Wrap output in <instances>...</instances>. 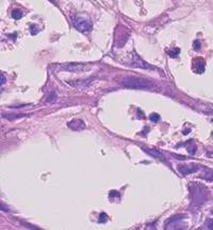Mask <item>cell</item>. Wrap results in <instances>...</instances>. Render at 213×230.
Masks as SVG:
<instances>
[{
	"instance_id": "6da1fadb",
	"label": "cell",
	"mask_w": 213,
	"mask_h": 230,
	"mask_svg": "<svg viewBox=\"0 0 213 230\" xmlns=\"http://www.w3.org/2000/svg\"><path fill=\"white\" fill-rule=\"evenodd\" d=\"M122 85L125 88L129 89H146L152 90L156 88V85L148 79L137 76H126L122 79Z\"/></svg>"
},
{
	"instance_id": "7a4b0ae2",
	"label": "cell",
	"mask_w": 213,
	"mask_h": 230,
	"mask_svg": "<svg viewBox=\"0 0 213 230\" xmlns=\"http://www.w3.org/2000/svg\"><path fill=\"white\" fill-rule=\"evenodd\" d=\"M191 194H192V199L194 204L199 206V204L204 203L207 200V191L206 187L199 185V184H195L194 187L191 186Z\"/></svg>"
},
{
	"instance_id": "3957f363",
	"label": "cell",
	"mask_w": 213,
	"mask_h": 230,
	"mask_svg": "<svg viewBox=\"0 0 213 230\" xmlns=\"http://www.w3.org/2000/svg\"><path fill=\"white\" fill-rule=\"evenodd\" d=\"M72 22H74V26L76 27V29H78L81 32H87L92 28V24L89 19H86L83 16H80V15L72 17Z\"/></svg>"
},
{
	"instance_id": "277c9868",
	"label": "cell",
	"mask_w": 213,
	"mask_h": 230,
	"mask_svg": "<svg viewBox=\"0 0 213 230\" xmlns=\"http://www.w3.org/2000/svg\"><path fill=\"white\" fill-rule=\"evenodd\" d=\"M67 126L69 127L72 131H82V130L85 129V123L83 120L81 119H72V121H69L67 123Z\"/></svg>"
},
{
	"instance_id": "5b68a950",
	"label": "cell",
	"mask_w": 213,
	"mask_h": 230,
	"mask_svg": "<svg viewBox=\"0 0 213 230\" xmlns=\"http://www.w3.org/2000/svg\"><path fill=\"white\" fill-rule=\"evenodd\" d=\"M193 70H194V72L197 74L204 73L205 70H206V62H205V60L202 58L194 59V62H193Z\"/></svg>"
},
{
	"instance_id": "8992f818",
	"label": "cell",
	"mask_w": 213,
	"mask_h": 230,
	"mask_svg": "<svg viewBox=\"0 0 213 230\" xmlns=\"http://www.w3.org/2000/svg\"><path fill=\"white\" fill-rule=\"evenodd\" d=\"M177 169L179 170V172H181L182 174H192V172H195L196 170L199 169V166L197 165H179L177 167Z\"/></svg>"
},
{
	"instance_id": "52a82bcc",
	"label": "cell",
	"mask_w": 213,
	"mask_h": 230,
	"mask_svg": "<svg viewBox=\"0 0 213 230\" xmlns=\"http://www.w3.org/2000/svg\"><path fill=\"white\" fill-rule=\"evenodd\" d=\"M142 148H143L144 151H146L150 156L156 157V159H160V161H165V157L162 155L159 151H157L156 149H151V148H148V147H142Z\"/></svg>"
},
{
	"instance_id": "ba28073f",
	"label": "cell",
	"mask_w": 213,
	"mask_h": 230,
	"mask_svg": "<svg viewBox=\"0 0 213 230\" xmlns=\"http://www.w3.org/2000/svg\"><path fill=\"white\" fill-rule=\"evenodd\" d=\"M12 17L14 19H21L22 17V11L21 9H14L12 11Z\"/></svg>"
},
{
	"instance_id": "9c48e42d",
	"label": "cell",
	"mask_w": 213,
	"mask_h": 230,
	"mask_svg": "<svg viewBox=\"0 0 213 230\" xmlns=\"http://www.w3.org/2000/svg\"><path fill=\"white\" fill-rule=\"evenodd\" d=\"M202 178H205L206 180H209V181H213V170L211 169H208V170L204 171V176Z\"/></svg>"
},
{
	"instance_id": "30bf717a",
	"label": "cell",
	"mask_w": 213,
	"mask_h": 230,
	"mask_svg": "<svg viewBox=\"0 0 213 230\" xmlns=\"http://www.w3.org/2000/svg\"><path fill=\"white\" fill-rule=\"evenodd\" d=\"M179 54H180V49L179 48H174V49H172V51H169V55L172 57V58H176Z\"/></svg>"
},
{
	"instance_id": "8fae6325",
	"label": "cell",
	"mask_w": 213,
	"mask_h": 230,
	"mask_svg": "<svg viewBox=\"0 0 213 230\" xmlns=\"http://www.w3.org/2000/svg\"><path fill=\"white\" fill-rule=\"evenodd\" d=\"M56 93H54V92H52V93H50L49 94V96H48V99L46 100V102L47 103H50V102H51V103H54V102H56Z\"/></svg>"
},
{
	"instance_id": "7c38bea8",
	"label": "cell",
	"mask_w": 213,
	"mask_h": 230,
	"mask_svg": "<svg viewBox=\"0 0 213 230\" xmlns=\"http://www.w3.org/2000/svg\"><path fill=\"white\" fill-rule=\"evenodd\" d=\"M149 119L151 120L152 122H158L160 120V116L158 114H151L149 116Z\"/></svg>"
},
{
	"instance_id": "4fadbf2b",
	"label": "cell",
	"mask_w": 213,
	"mask_h": 230,
	"mask_svg": "<svg viewBox=\"0 0 213 230\" xmlns=\"http://www.w3.org/2000/svg\"><path fill=\"white\" fill-rule=\"evenodd\" d=\"M107 219H108V216H107V214L106 213H101L99 215V219H98V222L99 223H106L107 222Z\"/></svg>"
},
{
	"instance_id": "5bb4252c",
	"label": "cell",
	"mask_w": 213,
	"mask_h": 230,
	"mask_svg": "<svg viewBox=\"0 0 213 230\" xmlns=\"http://www.w3.org/2000/svg\"><path fill=\"white\" fill-rule=\"evenodd\" d=\"M193 47H194V49H196V51L200 49V42L199 41H195L194 44H193Z\"/></svg>"
},
{
	"instance_id": "9a60e30c",
	"label": "cell",
	"mask_w": 213,
	"mask_h": 230,
	"mask_svg": "<svg viewBox=\"0 0 213 230\" xmlns=\"http://www.w3.org/2000/svg\"><path fill=\"white\" fill-rule=\"evenodd\" d=\"M188 151L191 154H194L195 152H196V146H192L191 148H188Z\"/></svg>"
},
{
	"instance_id": "2e32d148",
	"label": "cell",
	"mask_w": 213,
	"mask_h": 230,
	"mask_svg": "<svg viewBox=\"0 0 213 230\" xmlns=\"http://www.w3.org/2000/svg\"><path fill=\"white\" fill-rule=\"evenodd\" d=\"M114 196L119 197V193H117V192H115V191H112L111 193H110V197H114Z\"/></svg>"
},
{
	"instance_id": "e0dca14e",
	"label": "cell",
	"mask_w": 213,
	"mask_h": 230,
	"mask_svg": "<svg viewBox=\"0 0 213 230\" xmlns=\"http://www.w3.org/2000/svg\"><path fill=\"white\" fill-rule=\"evenodd\" d=\"M4 82H6V77H4L3 74H1V86H3Z\"/></svg>"
},
{
	"instance_id": "ac0fdd59",
	"label": "cell",
	"mask_w": 213,
	"mask_h": 230,
	"mask_svg": "<svg viewBox=\"0 0 213 230\" xmlns=\"http://www.w3.org/2000/svg\"><path fill=\"white\" fill-rule=\"evenodd\" d=\"M208 227H209L210 229H213V221H211V222H209V223H208Z\"/></svg>"
},
{
	"instance_id": "d6986e66",
	"label": "cell",
	"mask_w": 213,
	"mask_h": 230,
	"mask_svg": "<svg viewBox=\"0 0 213 230\" xmlns=\"http://www.w3.org/2000/svg\"><path fill=\"white\" fill-rule=\"evenodd\" d=\"M211 213H212V214H213V209H212V211H211Z\"/></svg>"
}]
</instances>
